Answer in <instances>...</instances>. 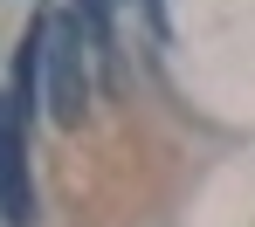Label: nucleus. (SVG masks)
Masks as SVG:
<instances>
[{
  "instance_id": "obj_1",
  "label": "nucleus",
  "mask_w": 255,
  "mask_h": 227,
  "mask_svg": "<svg viewBox=\"0 0 255 227\" xmlns=\"http://www.w3.org/2000/svg\"><path fill=\"white\" fill-rule=\"evenodd\" d=\"M42 96L48 117L76 131L90 110V55H83V21L76 14H42Z\"/></svg>"
},
{
  "instance_id": "obj_2",
  "label": "nucleus",
  "mask_w": 255,
  "mask_h": 227,
  "mask_svg": "<svg viewBox=\"0 0 255 227\" xmlns=\"http://www.w3.org/2000/svg\"><path fill=\"white\" fill-rule=\"evenodd\" d=\"M7 110H14V103H0V124H7Z\"/></svg>"
}]
</instances>
